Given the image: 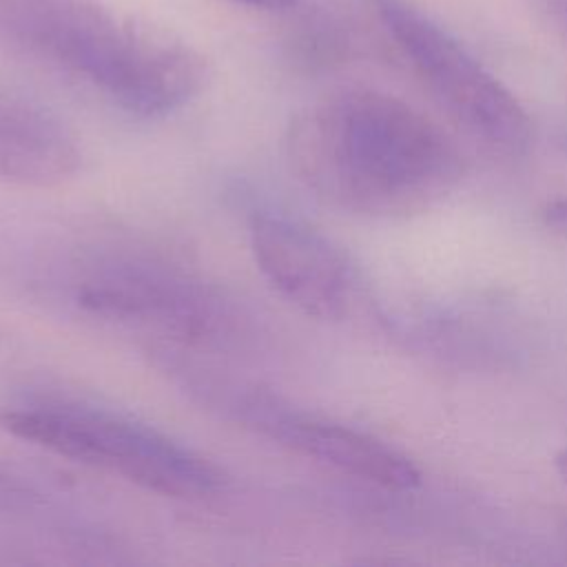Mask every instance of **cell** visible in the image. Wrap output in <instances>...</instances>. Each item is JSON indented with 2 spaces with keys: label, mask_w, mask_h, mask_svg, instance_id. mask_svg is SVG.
Listing matches in <instances>:
<instances>
[{
  "label": "cell",
  "mask_w": 567,
  "mask_h": 567,
  "mask_svg": "<svg viewBox=\"0 0 567 567\" xmlns=\"http://www.w3.org/2000/svg\"><path fill=\"white\" fill-rule=\"evenodd\" d=\"M288 157L323 204L372 219L419 215L463 177L454 140L408 102L357 89L295 117Z\"/></svg>",
  "instance_id": "6da1fadb"
},
{
  "label": "cell",
  "mask_w": 567,
  "mask_h": 567,
  "mask_svg": "<svg viewBox=\"0 0 567 567\" xmlns=\"http://www.w3.org/2000/svg\"><path fill=\"white\" fill-rule=\"evenodd\" d=\"M0 430L159 496L206 498L226 483L210 458L146 423L102 408L60 401L0 405Z\"/></svg>",
  "instance_id": "7a4b0ae2"
},
{
  "label": "cell",
  "mask_w": 567,
  "mask_h": 567,
  "mask_svg": "<svg viewBox=\"0 0 567 567\" xmlns=\"http://www.w3.org/2000/svg\"><path fill=\"white\" fill-rule=\"evenodd\" d=\"M42 33L66 66L140 117H162L182 109L208 78L202 53L171 31L120 22L95 7H55Z\"/></svg>",
  "instance_id": "3957f363"
},
{
  "label": "cell",
  "mask_w": 567,
  "mask_h": 567,
  "mask_svg": "<svg viewBox=\"0 0 567 567\" xmlns=\"http://www.w3.org/2000/svg\"><path fill=\"white\" fill-rule=\"evenodd\" d=\"M78 303L104 319L137 326L184 346L235 339L239 317L217 288L153 257L95 261L75 284Z\"/></svg>",
  "instance_id": "277c9868"
},
{
  "label": "cell",
  "mask_w": 567,
  "mask_h": 567,
  "mask_svg": "<svg viewBox=\"0 0 567 567\" xmlns=\"http://www.w3.org/2000/svg\"><path fill=\"white\" fill-rule=\"evenodd\" d=\"M377 11L430 91L474 137L507 155L529 148L525 106L452 33L410 0H377Z\"/></svg>",
  "instance_id": "5b68a950"
},
{
  "label": "cell",
  "mask_w": 567,
  "mask_h": 567,
  "mask_svg": "<svg viewBox=\"0 0 567 567\" xmlns=\"http://www.w3.org/2000/svg\"><path fill=\"white\" fill-rule=\"evenodd\" d=\"M184 374L190 377L188 385L206 403L306 458L392 492H410L421 485L414 461L368 432L297 410L257 388L219 383L217 379L204 381L188 368Z\"/></svg>",
  "instance_id": "8992f818"
},
{
  "label": "cell",
  "mask_w": 567,
  "mask_h": 567,
  "mask_svg": "<svg viewBox=\"0 0 567 567\" xmlns=\"http://www.w3.org/2000/svg\"><path fill=\"white\" fill-rule=\"evenodd\" d=\"M252 259L288 303L321 321L348 312L354 277L343 250L310 224L272 210L248 221Z\"/></svg>",
  "instance_id": "52a82bcc"
},
{
  "label": "cell",
  "mask_w": 567,
  "mask_h": 567,
  "mask_svg": "<svg viewBox=\"0 0 567 567\" xmlns=\"http://www.w3.org/2000/svg\"><path fill=\"white\" fill-rule=\"evenodd\" d=\"M82 166L75 135L51 113L0 97V179L49 188L71 179Z\"/></svg>",
  "instance_id": "ba28073f"
},
{
  "label": "cell",
  "mask_w": 567,
  "mask_h": 567,
  "mask_svg": "<svg viewBox=\"0 0 567 567\" xmlns=\"http://www.w3.org/2000/svg\"><path fill=\"white\" fill-rule=\"evenodd\" d=\"M540 217H543V224L547 228L567 237V197H558V199L547 202Z\"/></svg>",
  "instance_id": "9c48e42d"
},
{
  "label": "cell",
  "mask_w": 567,
  "mask_h": 567,
  "mask_svg": "<svg viewBox=\"0 0 567 567\" xmlns=\"http://www.w3.org/2000/svg\"><path fill=\"white\" fill-rule=\"evenodd\" d=\"M235 4H244L250 9H261V11H286L297 4V0H230Z\"/></svg>",
  "instance_id": "30bf717a"
},
{
  "label": "cell",
  "mask_w": 567,
  "mask_h": 567,
  "mask_svg": "<svg viewBox=\"0 0 567 567\" xmlns=\"http://www.w3.org/2000/svg\"><path fill=\"white\" fill-rule=\"evenodd\" d=\"M549 18L567 33V0H540Z\"/></svg>",
  "instance_id": "8fae6325"
},
{
  "label": "cell",
  "mask_w": 567,
  "mask_h": 567,
  "mask_svg": "<svg viewBox=\"0 0 567 567\" xmlns=\"http://www.w3.org/2000/svg\"><path fill=\"white\" fill-rule=\"evenodd\" d=\"M554 465H556L558 476L567 483V447H563V450L554 456Z\"/></svg>",
  "instance_id": "7c38bea8"
}]
</instances>
